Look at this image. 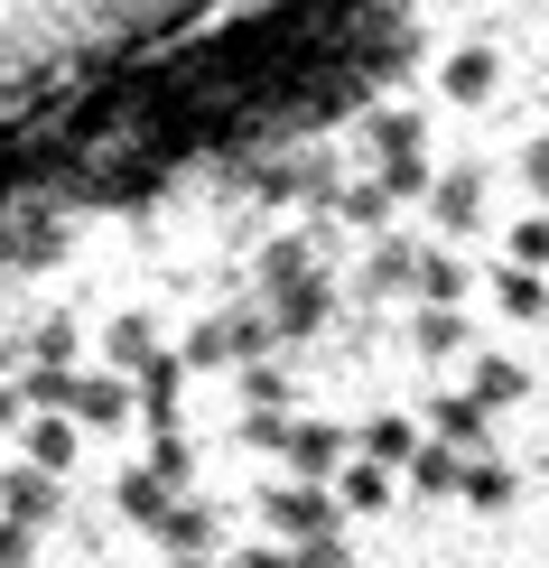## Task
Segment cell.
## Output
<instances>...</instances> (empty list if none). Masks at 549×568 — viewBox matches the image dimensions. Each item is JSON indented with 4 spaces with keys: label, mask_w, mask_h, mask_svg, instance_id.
Segmentation results:
<instances>
[{
    "label": "cell",
    "mask_w": 549,
    "mask_h": 568,
    "mask_svg": "<svg viewBox=\"0 0 549 568\" xmlns=\"http://www.w3.org/2000/svg\"><path fill=\"white\" fill-rule=\"evenodd\" d=\"M457 494H466V504H485V513H504V504H512V466L466 457V466H457Z\"/></svg>",
    "instance_id": "1"
},
{
    "label": "cell",
    "mask_w": 549,
    "mask_h": 568,
    "mask_svg": "<svg viewBox=\"0 0 549 568\" xmlns=\"http://www.w3.org/2000/svg\"><path fill=\"white\" fill-rule=\"evenodd\" d=\"M438 215H447V224H475V215H485V178H475V169H447V178H438Z\"/></svg>",
    "instance_id": "2"
},
{
    "label": "cell",
    "mask_w": 549,
    "mask_h": 568,
    "mask_svg": "<svg viewBox=\"0 0 549 568\" xmlns=\"http://www.w3.org/2000/svg\"><path fill=\"white\" fill-rule=\"evenodd\" d=\"M336 494H345L354 513H382V504H392V466H382V457H364V466H345V485H336Z\"/></svg>",
    "instance_id": "3"
},
{
    "label": "cell",
    "mask_w": 549,
    "mask_h": 568,
    "mask_svg": "<svg viewBox=\"0 0 549 568\" xmlns=\"http://www.w3.org/2000/svg\"><path fill=\"white\" fill-rule=\"evenodd\" d=\"M457 345H466V317H457L447 298H428V307H419V354H457Z\"/></svg>",
    "instance_id": "4"
},
{
    "label": "cell",
    "mask_w": 549,
    "mask_h": 568,
    "mask_svg": "<svg viewBox=\"0 0 549 568\" xmlns=\"http://www.w3.org/2000/svg\"><path fill=\"white\" fill-rule=\"evenodd\" d=\"M447 93H457V103H485V93H494V57H485V47H466V57L447 65Z\"/></svg>",
    "instance_id": "5"
},
{
    "label": "cell",
    "mask_w": 549,
    "mask_h": 568,
    "mask_svg": "<svg viewBox=\"0 0 549 568\" xmlns=\"http://www.w3.org/2000/svg\"><path fill=\"white\" fill-rule=\"evenodd\" d=\"M475 400H485V410H504V400H521V364H504V354H485V364H475Z\"/></svg>",
    "instance_id": "6"
},
{
    "label": "cell",
    "mask_w": 549,
    "mask_h": 568,
    "mask_svg": "<svg viewBox=\"0 0 549 568\" xmlns=\"http://www.w3.org/2000/svg\"><path fill=\"white\" fill-rule=\"evenodd\" d=\"M438 438L447 447H475V438H485V400H475V392L466 400H438Z\"/></svg>",
    "instance_id": "7"
},
{
    "label": "cell",
    "mask_w": 549,
    "mask_h": 568,
    "mask_svg": "<svg viewBox=\"0 0 549 568\" xmlns=\"http://www.w3.org/2000/svg\"><path fill=\"white\" fill-rule=\"evenodd\" d=\"M410 447H419V438H410V419H400V410H382L373 429H364V457H382V466H400Z\"/></svg>",
    "instance_id": "8"
},
{
    "label": "cell",
    "mask_w": 549,
    "mask_h": 568,
    "mask_svg": "<svg viewBox=\"0 0 549 568\" xmlns=\"http://www.w3.org/2000/svg\"><path fill=\"white\" fill-rule=\"evenodd\" d=\"M494 298H504L512 317H540V307H549V290H540V271H521V262H512L504 280H494Z\"/></svg>",
    "instance_id": "9"
},
{
    "label": "cell",
    "mask_w": 549,
    "mask_h": 568,
    "mask_svg": "<svg viewBox=\"0 0 549 568\" xmlns=\"http://www.w3.org/2000/svg\"><path fill=\"white\" fill-rule=\"evenodd\" d=\"M512 262H521V271H549V224H540V215L512 233Z\"/></svg>",
    "instance_id": "10"
},
{
    "label": "cell",
    "mask_w": 549,
    "mask_h": 568,
    "mask_svg": "<svg viewBox=\"0 0 549 568\" xmlns=\"http://www.w3.org/2000/svg\"><path fill=\"white\" fill-rule=\"evenodd\" d=\"M457 290H466L457 262H419V298H457Z\"/></svg>",
    "instance_id": "11"
},
{
    "label": "cell",
    "mask_w": 549,
    "mask_h": 568,
    "mask_svg": "<svg viewBox=\"0 0 549 568\" xmlns=\"http://www.w3.org/2000/svg\"><path fill=\"white\" fill-rule=\"evenodd\" d=\"M531 186H540V196H549V140H540V150H531Z\"/></svg>",
    "instance_id": "12"
}]
</instances>
